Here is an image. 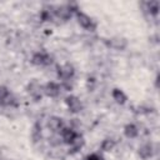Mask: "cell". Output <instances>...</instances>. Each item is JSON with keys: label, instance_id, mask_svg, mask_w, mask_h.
<instances>
[{"label": "cell", "instance_id": "obj_1", "mask_svg": "<svg viewBox=\"0 0 160 160\" xmlns=\"http://www.w3.org/2000/svg\"><path fill=\"white\" fill-rule=\"evenodd\" d=\"M75 15H76L78 24H79L81 28H84V29H86V30H90V31H94V30H95L96 24L94 22V20H92L89 15H86L85 12H82V11H80V10H79Z\"/></svg>", "mask_w": 160, "mask_h": 160}, {"label": "cell", "instance_id": "obj_2", "mask_svg": "<svg viewBox=\"0 0 160 160\" xmlns=\"http://www.w3.org/2000/svg\"><path fill=\"white\" fill-rule=\"evenodd\" d=\"M65 104H66L69 111L72 112V114H79V112L82 110V102H81V100H80L78 96H75V95H69V96H66V98H65Z\"/></svg>", "mask_w": 160, "mask_h": 160}, {"label": "cell", "instance_id": "obj_3", "mask_svg": "<svg viewBox=\"0 0 160 160\" xmlns=\"http://www.w3.org/2000/svg\"><path fill=\"white\" fill-rule=\"evenodd\" d=\"M75 75V69L71 64L66 62L61 66L58 68V76L62 80V81H69L70 79H72Z\"/></svg>", "mask_w": 160, "mask_h": 160}, {"label": "cell", "instance_id": "obj_4", "mask_svg": "<svg viewBox=\"0 0 160 160\" xmlns=\"http://www.w3.org/2000/svg\"><path fill=\"white\" fill-rule=\"evenodd\" d=\"M60 136H61V140L64 144L66 145H70L72 144L78 138H79V134L72 129V128H62L60 130Z\"/></svg>", "mask_w": 160, "mask_h": 160}, {"label": "cell", "instance_id": "obj_5", "mask_svg": "<svg viewBox=\"0 0 160 160\" xmlns=\"http://www.w3.org/2000/svg\"><path fill=\"white\" fill-rule=\"evenodd\" d=\"M51 56L44 51H39V52H35L31 58V64L36 65V66H46V65H50L51 64Z\"/></svg>", "mask_w": 160, "mask_h": 160}, {"label": "cell", "instance_id": "obj_6", "mask_svg": "<svg viewBox=\"0 0 160 160\" xmlns=\"http://www.w3.org/2000/svg\"><path fill=\"white\" fill-rule=\"evenodd\" d=\"M42 91L49 98H58L61 91V86L55 81H49L42 86Z\"/></svg>", "mask_w": 160, "mask_h": 160}, {"label": "cell", "instance_id": "obj_7", "mask_svg": "<svg viewBox=\"0 0 160 160\" xmlns=\"http://www.w3.org/2000/svg\"><path fill=\"white\" fill-rule=\"evenodd\" d=\"M46 126H48V129H49L52 134L60 132V130L64 128L62 119H61V118H59V116H50V118L48 119Z\"/></svg>", "mask_w": 160, "mask_h": 160}, {"label": "cell", "instance_id": "obj_8", "mask_svg": "<svg viewBox=\"0 0 160 160\" xmlns=\"http://www.w3.org/2000/svg\"><path fill=\"white\" fill-rule=\"evenodd\" d=\"M26 90H28V92L32 96V98H35V99H41V91H42V86L36 81V80H32V81H30L29 84H28V86H26ZM44 92V91H42Z\"/></svg>", "mask_w": 160, "mask_h": 160}, {"label": "cell", "instance_id": "obj_9", "mask_svg": "<svg viewBox=\"0 0 160 160\" xmlns=\"http://www.w3.org/2000/svg\"><path fill=\"white\" fill-rule=\"evenodd\" d=\"M138 154H139V156H140L142 160H148V159H150V158L154 155V148H152V144H150V142L142 144L141 146H139V149H138Z\"/></svg>", "mask_w": 160, "mask_h": 160}, {"label": "cell", "instance_id": "obj_10", "mask_svg": "<svg viewBox=\"0 0 160 160\" xmlns=\"http://www.w3.org/2000/svg\"><path fill=\"white\" fill-rule=\"evenodd\" d=\"M55 12V15L59 18V19H61V20H69L70 18H71V15L74 14L72 11H71V9H70V6L66 4V5H61V6H59V8H56V10L54 11Z\"/></svg>", "mask_w": 160, "mask_h": 160}, {"label": "cell", "instance_id": "obj_11", "mask_svg": "<svg viewBox=\"0 0 160 160\" xmlns=\"http://www.w3.org/2000/svg\"><path fill=\"white\" fill-rule=\"evenodd\" d=\"M109 46L115 49V50H125L128 46V40L125 38H120V36H115L112 39H110L109 41Z\"/></svg>", "mask_w": 160, "mask_h": 160}, {"label": "cell", "instance_id": "obj_12", "mask_svg": "<svg viewBox=\"0 0 160 160\" xmlns=\"http://www.w3.org/2000/svg\"><path fill=\"white\" fill-rule=\"evenodd\" d=\"M111 96H112V99L115 100V102L119 104V105H124V104L128 101V96H126V94H125L121 89H118V88L112 89V91H111Z\"/></svg>", "mask_w": 160, "mask_h": 160}, {"label": "cell", "instance_id": "obj_13", "mask_svg": "<svg viewBox=\"0 0 160 160\" xmlns=\"http://www.w3.org/2000/svg\"><path fill=\"white\" fill-rule=\"evenodd\" d=\"M124 135L128 139H135L139 135V129L135 124H126L124 126Z\"/></svg>", "mask_w": 160, "mask_h": 160}, {"label": "cell", "instance_id": "obj_14", "mask_svg": "<svg viewBox=\"0 0 160 160\" xmlns=\"http://www.w3.org/2000/svg\"><path fill=\"white\" fill-rule=\"evenodd\" d=\"M145 6H146V10H148V12H149L150 15L158 16L159 10H160V4H159V1H156V0H154V1H148V2H145Z\"/></svg>", "mask_w": 160, "mask_h": 160}, {"label": "cell", "instance_id": "obj_15", "mask_svg": "<svg viewBox=\"0 0 160 160\" xmlns=\"http://www.w3.org/2000/svg\"><path fill=\"white\" fill-rule=\"evenodd\" d=\"M82 145H84V139L79 135V138H78L72 144L69 145V146H70V149H69V154H75V152H78V151L82 148Z\"/></svg>", "mask_w": 160, "mask_h": 160}, {"label": "cell", "instance_id": "obj_16", "mask_svg": "<svg viewBox=\"0 0 160 160\" xmlns=\"http://www.w3.org/2000/svg\"><path fill=\"white\" fill-rule=\"evenodd\" d=\"M115 145H116V142H115L114 139H111V138H106V139H104V140L101 141L100 148H101L102 151H110V150H112V149L115 148Z\"/></svg>", "mask_w": 160, "mask_h": 160}, {"label": "cell", "instance_id": "obj_17", "mask_svg": "<svg viewBox=\"0 0 160 160\" xmlns=\"http://www.w3.org/2000/svg\"><path fill=\"white\" fill-rule=\"evenodd\" d=\"M31 138H32V141H39L41 139V126L39 124H35L32 126V130H31Z\"/></svg>", "mask_w": 160, "mask_h": 160}, {"label": "cell", "instance_id": "obj_18", "mask_svg": "<svg viewBox=\"0 0 160 160\" xmlns=\"http://www.w3.org/2000/svg\"><path fill=\"white\" fill-rule=\"evenodd\" d=\"M61 142H62V140H61V136H60V134H52L50 138H49V144L51 145V146H59V145H61Z\"/></svg>", "mask_w": 160, "mask_h": 160}, {"label": "cell", "instance_id": "obj_19", "mask_svg": "<svg viewBox=\"0 0 160 160\" xmlns=\"http://www.w3.org/2000/svg\"><path fill=\"white\" fill-rule=\"evenodd\" d=\"M9 96H10L9 89L6 86H4V85H0V104H4Z\"/></svg>", "mask_w": 160, "mask_h": 160}, {"label": "cell", "instance_id": "obj_20", "mask_svg": "<svg viewBox=\"0 0 160 160\" xmlns=\"http://www.w3.org/2000/svg\"><path fill=\"white\" fill-rule=\"evenodd\" d=\"M40 20L41 21H50L51 20V18H52V15H51V12H50V10H42L41 12H40Z\"/></svg>", "mask_w": 160, "mask_h": 160}, {"label": "cell", "instance_id": "obj_21", "mask_svg": "<svg viewBox=\"0 0 160 160\" xmlns=\"http://www.w3.org/2000/svg\"><path fill=\"white\" fill-rule=\"evenodd\" d=\"M85 160H104V158L99 154H90L85 158Z\"/></svg>", "mask_w": 160, "mask_h": 160}, {"label": "cell", "instance_id": "obj_22", "mask_svg": "<svg viewBox=\"0 0 160 160\" xmlns=\"http://www.w3.org/2000/svg\"><path fill=\"white\" fill-rule=\"evenodd\" d=\"M155 86L159 88V75H156V79H155Z\"/></svg>", "mask_w": 160, "mask_h": 160}]
</instances>
